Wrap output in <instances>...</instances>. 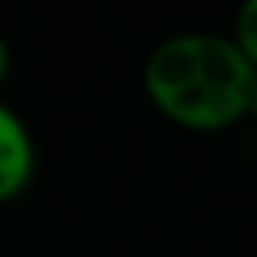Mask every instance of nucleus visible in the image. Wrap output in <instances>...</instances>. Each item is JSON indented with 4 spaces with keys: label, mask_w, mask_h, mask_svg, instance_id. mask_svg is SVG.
Returning a JSON list of instances; mask_svg holds the SVG:
<instances>
[{
    "label": "nucleus",
    "mask_w": 257,
    "mask_h": 257,
    "mask_svg": "<svg viewBox=\"0 0 257 257\" xmlns=\"http://www.w3.org/2000/svg\"><path fill=\"white\" fill-rule=\"evenodd\" d=\"M141 85L159 116L194 134H215L246 120L253 67L222 32H176L152 46Z\"/></svg>",
    "instance_id": "f257e3e1"
},
{
    "label": "nucleus",
    "mask_w": 257,
    "mask_h": 257,
    "mask_svg": "<svg viewBox=\"0 0 257 257\" xmlns=\"http://www.w3.org/2000/svg\"><path fill=\"white\" fill-rule=\"evenodd\" d=\"M36 138L11 102L0 99V204H8L29 190L36 180Z\"/></svg>",
    "instance_id": "f03ea898"
},
{
    "label": "nucleus",
    "mask_w": 257,
    "mask_h": 257,
    "mask_svg": "<svg viewBox=\"0 0 257 257\" xmlns=\"http://www.w3.org/2000/svg\"><path fill=\"white\" fill-rule=\"evenodd\" d=\"M229 39L243 53V60L253 67V74H257V0H239V8L232 15Z\"/></svg>",
    "instance_id": "7ed1b4c3"
},
{
    "label": "nucleus",
    "mask_w": 257,
    "mask_h": 257,
    "mask_svg": "<svg viewBox=\"0 0 257 257\" xmlns=\"http://www.w3.org/2000/svg\"><path fill=\"white\" fill-rule=\"evenodd\" d=\"M8 74H11V46H8L4 36H0V85L8 81Z\"/></svg>",
    "instance_id": "20e7f679"
},
{
    "label": "nucleus",
    "mask_w": 257,
    "mask_h": 257,
    "mask_svg": "<svg viewBox=\"0 0 257 257\" xmlns=\"http://www.w3.org/2000/svg\"><path fill=\"white\" fill-rule=\"evenodd\" d=\"M246 120L257 123V74H253V85H250V99H246Z\"/></svg>",
    "instance_id": "39448f33"
}]
</instances>
